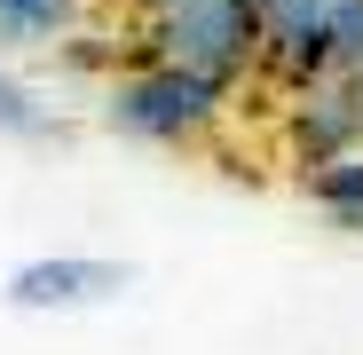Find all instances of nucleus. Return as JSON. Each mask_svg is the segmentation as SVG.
Masks as SVG:
<instances>
[{
  "label": "nucleus",
  "mask_w": 363,
  "mask_h": 355,
  "mask_svg": "<svg viewBox=\"0 0 363 355\" xmlns=\"http://www.w3.org/2000/svg\"><path fill=\"white\" fill-rule=\"evenodd\" d=\"M229 111H237L229 87L182 72V64H158V55L118 64L111 87H103V127L143 142V150H213Z\"/></svg>",
  "instance_id": "obj_1"
},
{
  "label": "nucleus",
  "mask_w": 363,
  "mask_h": 355,
  "mask_svg": "<svg viewBox=\"0 0 363 355\" xmlns=\"http://www.w3.org/2000/svg\"><path fill=\"white\" fill-rule=\"evenodd\" d=\"M64 118H55V103L24 79V72H9L0 64V142H48Z\"/></svg>",
  "instance_id": "obj_8"
},
{
  "label": "nucleus",
  "mask_w": 363,
  "mask_h": 355,
  "mask_svg": "<svg viewBox=\"0 0 363 355\" xmlns=\"http://www.w3.org/2000/svg\"><path fill=\"white\" fill-rule=\"evenodd\" d=\"M277 142H284V158H292L300 174L324 166V158L363 150V79L324 72V79L300 87V95H284V103H277Z\"/></svg>",
  "instance_id": "obj_4"
},
{
  "label": "nucleus",
  "mask_w": 363,
  "mask_h": 355,
  "mask_svg": "<svg viewBox=\"0 0 363 355\" xmlns=\"http://www.w3.org/2000/svg\"><path fill=\"white\" fill-rule=\"evenodd\" d=\"M340 64V0H253V79L300 95Z\"/></svg>",
  "instance_id": "obj_3"
},
{
  "label": "nucleus",
  "mask_w": 363,
  "mask_h": 355,
  "mask_svg": "<svg viewBox=\"0 0 363 355\" xmlns=\"http://www.w3.org/2000/svg\"><path fill=\"white\" fill-rule=\"evenodd\" d=\"M300 198H308L324 221H340V229H363V150L308 166V174H300Z\"/></svg>",
  "instance_id": "obj_7"
},
{
  "label": "nucleus",
  "mask_w": 363,
  "mask_h": 355,
  "mask_svg": "<svg viewBox=\"0 0 363 355\" xmlns=\"http://www.w3.org/2000/svg\"><path fill=\"white\" fill-rule=\"evenodd\" d=\"M135 40L229 95L253 79V0H135Z\"/></svg>",
  "instance_id": "obj_2"
},
{
  "label": "nucleus",
  "mask_w": 363,
  "mask_h": 355,
  "mask_svg": "<svg viewBox=\"0 0 363 355\" xmlns=\"http://www.w3.org/2000/svg\"><path fill=\"white\" fill-rule=\"evenodd\" d=\"M79 24H87V0H0V47H9V55L72 47Z\"/></svg>",
  "instance_id": "obj_6"
},
{
  "label": "nucleus",
  "mask_w": 363,
  "mask_h": 355,
  "mask_svg": "<svg viewBox=\"0 0 363 355\" xmlns=\"http://www.w3.org/2000/svg\"><path fill=\"white\" fill-rule=\"evenodd\" d=\"M135 284L127 261H103V253H40L24 269H9V308L16 316H79V308H103Z\"/></svg>",
  "instance_id": "obj_5"
}]
</instances>
